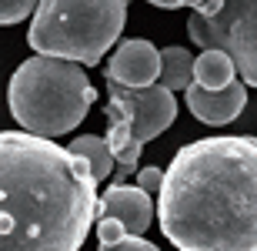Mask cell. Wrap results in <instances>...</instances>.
<instances>
[{"instance_id":"cell-1","label":"cell","mask_w":257,"mask_h":251,"mask_svg":"<svg viewBox=\"0 0 257 251\" xmlns=\"http://www.w3.org/2000/svg\"><path fill=\"white\" fill-rule=\"evenodd\" d=\"M157 218L181 251H257V137L184 144L164 171Z\"/></svg>"},{"instance_id":"cell-2","label":"cell","mask_w":257,"mask_h":251,"mask_svg":"<svg viewBox=\"0 0 257 251\" xmlns=\"http://www.w3.org/2000/svg\"><path fill=\"white\" fill-rule=\"evenodd\" d=\"M97 218V178L54 137L0 131V248L77 251Z\"/></svg>"},{"instance_id":"cell-3","label":"cell","mask_w":257,"mask_h":251,"mask_svg":"<svg viewBox=\"0 0 257 251\" xmlns=\"http://www.w3.org/2000/svg\"><path fill=\"white\" fill-rule=\"evenodd\" d=\"M84 64L64 57H37L24 60L7 87V104L10 114L24 131L40 137H60L70 134L87 111L94 107L97 91L87 80Z\"/></svg>"},{"instance_id":"cell-4","label":"cell","mask_w":257,"mask_h":251,"mask_svg":"<svg viewBox=\"0 0 257 251\" xmlns=\"http://www.w3.org/2000/svg\"><path fill=\"white\" fill-rule=\"evenodd\" d=\"M127 0H40L27 30L37 54L97 67L120 40Z\"/></svg>"},{"instance_id":"cell-5","label":"cell","mask_w":257,"mask_h":251,"mask_svg":"<svg viewBox=\"0 0 257 251\" xmlns=\"http://www.w3.org/2000/svg\"><path fill=\"white\" fill-rule=\"evenodd\" d=\"M107 144L117 157L114 184H124L137 168L144 144L164 134L177 117V97L161 80L151 87H127L117 80H107Z\"/></svg>"},{"instance_id":"cell-6","label":"cell","mask_w":257,"mask_h":251,"mask_svg":"<svg viewBox=\"0 0 257 251\" xmlns=\"http://www.w3.org/2000/svg\"><path fill=\"white\" fill-rule=\"evenodd\" d=\"M191 44L220 47L234 57L240 80L257 87V0H224L214 14H197L187 20Z\"/></svg>"},{"instance_id":"cell-7","label":"cell","mask_w":257,"mask_h":251,"mask_svg":"<svg viewBox=\"0 0 257 251\" xmlns=\"http://www.w3.org/2000/svg\"><path fill=\"white\" fill-rule=\"evenodd\" d=\"M107 80L127 87H151L161 80V50L154 47L151 40L144 37H131L120 40L117 50L107 60Z\"/></svg>"},{"instance_id":"cell-8","label":"cell","mask_w":257,"mask_h":251,"mask_svg":"<svg viewBox=\"0 0 257 251\" xmlns=\"http://www.w3.org/2000/svg\"><path fill=\"white\" fill-rule=\"evenodd\" d=\"M184 94H187L184 97L187 111L197 117L200 124H230L247 104V84L240 77L230 80L227 87H204L194 80Z\"/></svg>"},{"instance_id":"cell-9","label":"cell","mask_w":257,"mask_h":251,"mask_svg":"<svg viewBox=\"0 0 257 251\" xmlns=\"http://www.w3.org/2000/svg\"><path fill=\"white\" fill-rule=\"evenodd\" d=\"M157 204L151 201V191H144L141 184H110L100 198H97V218H117L124 221L127 231L144 234L151 228Z\"/></svg>"},{"instance_id":"cell-10","label":"cell","mask_w":257,"mask_h":251,"mask_svg":"<svg viewBox=\"0 0 257 251\" xmlns=\"http://www.w3.org/2000/svg\"><path fill=\"white\" fill-rule=\"evenodd\" d=\"M194 80L204 87H227L230 80H237L234 57L220 47H204L200 57L194 60Z\"/></svg>"},{"instance_id":"cell-11","label":"cell","mask_w":257,"mask_h":251,"mask_svg":"<svg viewBox=\"0 0 257 251\" xmlns=\"http://www.w3.org/2000/svg\"><path fill=\"white\" fill-rule=\"evenodd\" d=\"M194 60L187 47H164L161 50V84L171 91H187L194 84Z\"/></svg>"},{"instance_id":"cell-12","label":"cell","mask_w":257,"mask_h":251,"mask_svg":"<svg viewBox=\"0 0 257 251\" xmlns=\"http://www.w3.org/2000/svg\"><path fill=\"white\" fill-rule=\"evenodd\" d=\"M70 151H74L77 157H84L87 164H90V171H94L97 181H107V178H110L117 157H114V151H110V144H107L104 137L84 134V137H77L74 144H70Z\"/></svg>"},{"instance_id":"cell-13","label":"cell","mask_w":257,"mask_h":251,"mask_svg":"<svg viewBox=\"0 0 257 251\" xmlns=\"http://www.w3.org/2000/svg\"><path fill=\"white\" fill-rule=\"evenodd\" d=\"M37 4L40 0H0V27H10V24L27 20L37 10Z\"/></svg>"},{"instance_id":"cell-14","label":"cell","mask_w":257,"mask_h":251,"mask_svg":"<svg viewBox=\"0 0 257 251\" xmlns=\"http://www.w3.org/2000/svg\"><path fill=\"white\" fill-rule=\"evenodd\" d=\"M120 234H127L124 221H117V218H97V241H100L104 251H110V244H114Z\"/></svg>"},{"instance_id":"cell-15","label":"cell","mask_w":257,"mask_h":251,"mask_svg":"<svg viewBox=\"0 0 257 251\" xmlns=\"http://www.w3.org/2000/svg\"><path fill=\"white\" fill-rule=\"evenodd\" d=\"M110 251H154V241H147V238L137 234V231H127L110 244Z\"/></svg>"},{"instance_id":"cell-16","label":"cell","mask_w":257,"mask_h":251,"mask_svg":"<svg viewBox=\"0 0 257 251\" xmlns=\"http://www.w3.org/2000/svg\"><path fill=\"white\" fill-rule=\"evenodd\" d=\"M137 184H141L144 191L157 194V191H161V184H164V171H161V168H144V171L137 174Z\"/></svg>"},{"instance_id":"cell-17","label":"cell","mask_w":257,"mask_h":251,"mask_svg":"<svg viewBox=\"0 0 257 251\" xmlns=\"http://www.w3.org/2000/svg\"><path fill=\"white\" fill-rule=\"evenodd\" d=\"M154 7H164V10H177V0H147Z\"/></svg>"}]
</instances>
